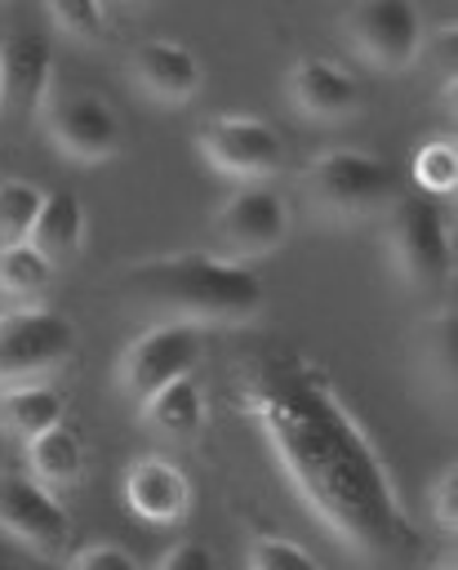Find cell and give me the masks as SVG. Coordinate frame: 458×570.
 Wrapping results in <instances>:
<instances>
[{
	"instance_id": "1",
	"label": "cell",
	"mask_w": 458,
	"mask_h": 570,
	"mask_svg": "<svg viewBox=\"0 0 458 570\" xmlns=\"http://www.w3.org/2000/svg\"><path fill=\"white\" fill-rule=\"evenodd\" d=\"M236 392L293 499L347 552L378 561L409 539L400 490L374 436L311 356L262 352L240 365Z\"/></svg>"
},
{
	"instance_id": "2",
	"label": "cell",
	"mask_w": 458,
	"mask_h": 570,
	"mask_svg": "<svg viewBox=\"0 0 458 570\" xmlns=\"http://www.w3.org/2000/svg\"><path fill=\"white\" fill-rule=\"evenodd\" d=\"M120 294L138 307L160 312L165 321L191 325H236L267 307L262 276L231 254L209 249H173L138 258L120 272Z\"/></svg>"
},
{
	"instance_id": "3",
	"label": "cell",
	"mask_w": 458,
	"mask_h": 570,
	"mask_svg": "<svg viewBox=\"0 0 458 570\" xmlns=\"http://www.w3.org/2000/svg\"><path fill=\"white\" fill-rule=\"evenodd\" d=\"M387 254L405 285L436 289L454 272V236L445 223V209L427 191L391 196L387 205Z\"/></svg>"
},
{
	"instance_id": "4",
	"label": "cell",
	"mask_w": 458,
	"mask_h": 570,
	"mask_svg": "<svg viewBox=\"0 0 458 570\" xmlns=\"http://www.w3.org/2000/svg\"><path fill=\"white\" fill-rule=\"evenodd\" d=\"M76 352V325L67 312L18 303L0 316V387L44 383Z\"/></svg>"
},
{
	"instance_id": "5",
	"label": "cell",
	"mask_w": 458,
	"mask_h": 570,
	"mask_svg": "<svg viewBox=\"0 0 458 570\" xmlns=\"http://www.w3.org/2000/svg\"><path fill=\"white\" fill-rule=\"evenodd\" d=\"M307 196L333 214V218H360L396 196V169L391 160L360 151V147H329L307 165Z\"/></svg>"
},
{
	"instance_id": "6",
	"label": "cell",
	"mask_w": 458,
	"mask_h": 570,
	"mask_svg": "<svg viewBox=\"0 0 458 570\" xmlns=\"http://www.w3.org/2000/svg\"><path fill=\"white\" fill-rule=\"evenodd\" d=\"M200 347H205V325H191V321H156V325H147L142 334H133L120 347L116 383H120V392L129 401H147L156 387L191 374L196 361H200Z\"/></svg>"
},
{
	"instance_id": "7",
	"label": "cell",
	"mask_w": 458,
	"mask_h": 570,
	"mask_svg": "<svg viewBox=\"0 0 458 570\" xmlns=\"http://www.w3.org/2000/svg\"><path fill=\"white\" fill-rule=\"evenodd\" d=\"M40 120L49 142L80 165H102L125 142L116 107L93 89H53L40 107Z\"/></svg>"
},
{
	"instance_id": "8",
	"label": "cell",
	"mask_w": 458,
	"mask_h": 570,
	"mask_svg": "<svg viewBox=\"0 0 458 570\" xmlns=\"http://www.w3.org/2000/svg\"><path fill=\"white\" fill-rule=\"evenodd\" d=\"M0 530L36 557H62L71 543V512L58 490L22 468H0Z\"/></svg>"
},
{
	"instance_id": "9",
	"label": "cell",
	"mask_w": 458,
	"mask_h": 570,
	"mask_svg": "<svg viewBox=\"0 0 458 570\" xmlns=\"http://www.w3.org/2000/svg\"><path fill=\"white\" fill-rule=\"evenodd\" d=\"M289 236V200L271 183H245L218 205V240L231 258L276 254Z\"/></svg>"
},
{
	"instance_id": "10",
	"label": "cell",
	"mask_w": 458,
	"mask_h": 570,
	"mask_svg": "<svg viewBox=\"0 0 458 570\" xmlns=\"http://www.w3.org/2000/svg\"><path fill=\"white\" fill-rule=\"evenodd\" d=\"M351 45L382 71H405L422 53V13L414 0H356L347 13Z\"/></svg>"
},
{
	"instance_id": "11",
	"label": "cell",
	"mask_w": 458,
	"mask_h": 570,
	"mask_svg": "<svg viewBox=\"0 0 458 570\" xmlns=\"http://www.w3.org/2000/svg\"><path fill=\"white\" fill-rule=\"evenodd\" d=\"M196 147L227 178H267L285 160V142H280L276 125H267L258 116H213L196 134Z\"/></svg>"
},
{
	"instance_id": "12",
	"label": "cell",
	"mask_w": 458,
	"mask_h": 570,
	"mask_svg": "<svg viewBox=\"0 0 458 570\" xmlns=\"http://www.w3.org/2000/svg\"><path fill=\"white\" fill-rule=\"evenodd\" d=\"M53 94V45L36 31L0 40V111L40 116Z\"/></svg>"
},
{
	"instance_id": "13",
	"label": "cell",
	"mask_w": 458,
	"mask_h": 570,
	"mask_svg": "<svg viewBox=\"0 0 458 570\" xmlns=\"http://www.w3.org/2000/svg\"><path fill=\"white\" fill-rule=\"evenodd\" d=\"M120 494L129 503V512H138L151 525H173L191 512V481L178 463H169L165 454H142L129 463Z\"/></svg>"
},
{
	"instance_id": "14",
	"label": "cell",
	"mask_w": 458,
	"mask_h": 570,
	"mask_svg": "<svg viewBox=\"0 0 458 570\" xmlns=\"http://www.w3.org/2000/svg\"><path fill=\"white\" fill-rule=\"evenodd\" d=\"M289 98H293V107L307 120H325V125L347 120V116L360 111V85H356V76L342 62L320 58V53L298 58L289 67Z\"/></svg>"
},
{
	"instance_id": "15",
	"label": "cell",
	"mask_w": 458,
	"mask_h": 570,
	"mask_svg": "<svg viewBox=\"0 0 458 570\" xmlns=\"http://www.w3.org/2000/svg\"><path fill=\"white\" fill-rule=\"evenodd\" d=\"M129 67H133V80L156 102H187L205 85V67L182 40H142L133 49Z\"/></svg>"
},
{
	"instance_id": "16",
	"label": "cell",
	"mask_w": 458,
	"mask_h": 570,
	"mask_svg": "<svg viewBox=\"0 0 458 570\" xmlns=\"http://www.w3.org/2000/svg\"><path fill=\"white\" fill-rule=\"evenodd\" d=\"M138 414L151 432L169 436V441H196L205 432V396L200 383L191 374L156 387L147 401H138Z\"/></svg>"
},
{
	"instance_id": "17",
	"label": "cell",
	"mask_w": 458,
	"mask_h": 570,
	"mask_svg": "<svg viewBox=\"0 0 458 570\" xmlns=\"http://www.w3.org/2000/svg\"><path fill=\"white\" fill-rule=\"evenodd\" d=\"M53 267L76 258L80 245H84V200L76 191H44L40 200V214L31 223V236H27Z\"/></svg>"
},
{
	"instance_id": "18",
	"label": "cell",
	"mask_w": 458,
	"mask_h": 570,
	"mask_svg": "<svg viewBox=\"0 0 458 570\" xmlns=\"http://www.w3.org/2000/svg\"><path fill=\"white\" fill-rule=\"evenodd\" d=\"M22 450H27V472L36 481H44L49 490L76 485L80 472H84V441L67 423H53V428L36 432L31 441H22Z\"/></svg>"
},
{
	"instance_id": "19",
	"label": "cell",
	"mask_w": 458,
	"mask_h": 570,
	"mask_svg": "<svg viewBox=\"0 0 458 570\" xmlns=\"http://www.w3.org/2000/svg\"><path fill=\"white\" fill-rule=\"evenodd\" d=\"M62 392H53L49 383H13L0 387V423L4 432H13L18 441H31L36 432L62 423Z\"/></svg>"
},
{
	"instance_id": "20",
	"label": "cell",
	"mask_w": 458,
	"mask_h": 570,
	"mask_svg": "<svg viewBox=\"0 0 458 570\" xmlns=\"http://www.w3.org/2000/svg\"><path fill=\"white\" fill-rule=\"evenodd\" d=\"M53 263L31 245V240H13V245H0V294L18 307V303H36L49 281H53Z\"/></svg>"
},
{
	"instance_id": "21",
	"label": "cell",
	"mask_w": 458,
	"mask_h": 570,
	"mask_svg": "<svg viewBox=\"0 0 458 570\" xmlns=\"http://www.w3.org/2000/svg\"><path fill=\"white\" fill-rule=\"evenodd\" d=\"M40 200H44V191L27 178H4L0 183V245H13V240L31 236Z\"/></svg>"
},
{
	"instance_id": "22",
	"label": "cell",
	"mask_w": 458,
	"mask_h": 570,
	"mask_svg": "<svg viewBox=\"0 0 458 570\" xmlns=\"http://www.w3.org/2000/svg\"><path fill=\"white\" fill-rule=\"evenodd\" d=\"M414 183L418 191L427 196H454V183H458V151H454V138H427L418 151H414Z\"/></svg>"
},
{
	"instance_id": "23",
	"label": "cell",
	"mask_w": 458,
	"mask_h": 570,
	"mask_svg": "<svg viewBox=\"0 0 458 570\" xmlns=\"http://www.w3.org/2000/svg\"><path fill=\"white\" fill-rule=\"evenodd\" d=\"M245 566L249 570H325L302 543H293L285 534H258V539H249Z\"/></svg>"
},
{
	"instance_id": "24",
	"label": "cell",
	"mask_w": 458,
	"mask_h": 570,
	"mask_svg": "<svg viewBox=\"0 0 458 570\" xmlns=\"http://www.w3.org/2000/svg\"><path fill=\"white\" fill-rule=\"evenodd\" d=\"M49 18L58 22V31L76 36V40H98L107 31V9L102 0H44Z\"/></svg>"
},
{
	"instance_id": "25",
	"label": "cell",
	"mask_w": 458,
	"mask_h": 570,
	"mask_svg": "<svg viewBox=\"0 0 458 570\" xmlns=\"http://www.w3.org/2000/svg\"><path fill=\"white\" fill-rule=\"evenodd\" d=\"M422 361L436 387H454V312H440L422 338Z\"/></svg>"
},
{
	"instance_id": "26",
	"label": "cell",
	"mask_w": 458,
	"mask_h": 570,
	"mask_svg": "<svg viewBox=\"0 0 458 570\" xmlns=\"http://www.w3.org/2000/svg\"><path fill=\"white\" fill-rule=\"evenodd\" d=\"M427 503H431V521H436L445 534H454V525H458V468H454V463H445V468L436 472Z\"/></svg>"
},
{
	"instance_id": "27",
	"label": "cell",
	"mask_w": 458,
	"mask_h": 570,
	"mask_svg": "<svg viewBox=\"0 0 458 570\" xmlns=\"http://www.w3.org/2000/svg\"><path fill=\"white\" fill-rule=\"evenodd\" d=\"M67 570H142V566H138V557H133L129 548H120V543H84V548L71 557Z\"/></svg>"
},
{
	"instance_id": "28",
	"label": "cell",
	"mask_w": 458,
	"mask_h": 570,
	"mask_svg": "<svg viewBox=\"0 0 458 570\" xmlns=\"http://www.w3.org/2000/svg\"><path fill=\"white\" fill-rule=\"evenodd\" d=\"M156 570H218V557H213V548L200 543V539H178V543L156 561Z\"/></svg>"
},
{
	"instance_id": "29",
	"label": "cell",
	"mask_w": 458,
	"mask_h": 570,
	"mask_svg": "<svg viewBox=\"0 0 458 570\" xmlns=\"http://www.w3.org/2000/svg\"><path fill=\"white\" fill-rule=\"evenodd\" d=\"M436 45H440V53H454V22H445V27L436 31ZM440 71H445L449 85H454V62H440Z\"/></svg>"
},
{
	"instance_id": "30",
	"label": "cell",
	"mask_w": 458,
	"mask_h": 570,
	"mask_svg": "<svg viewBox=\"0 0 458 570\" xmlns=\"http://www.w3.org/2000/svg\"><path fill=\"white\" fill-rule=\"evenodd\" d=\"M4 436H9V432H4V423H0V468H4Z\"/></svg>"
},
{
	"instance_id": "31",
	"label": "cell",
	"mask_w": 458,
	"mask_h": 570,
	"mask_svg": "<svg viewBox=\"0 0 458 570\" xmlns=\"http://www.w3.org/2000/svg\"><path fill=\"white\" fill-rule=\"evenodd\" d=\"M9 307H13V303H9V298H4V294H0V316H4V312H9Z\"/></svg>"
},
{
	"instance_id": "32",
	"label": "cell",
	"mask_w": 458,
	"mask_h": 570,
	"mask_svg": "<svg viewBox=\"0 0 458 570\" xmlns=\"http://www.w3.org/2000/svg\"><path fill=\"white\" fill-rule=\"evenodd\" d=\"M0 570H13V566H9V561H0Z\"/></svg>"
},
{
	"instance_id": "33",
	"label": "cell",
	"mask_w": 458,
	"mask_h": 570,
	"mask_svg": "<svg viewBox=\"0 0 458 570\" xmlns=\"http://www.w3.org/2000/svg\"><path fill=\"white\" fill-rule=\"evenodd\" d=\"M440 570H454V566H440Z\"/></svg>"
}]
</instances>
